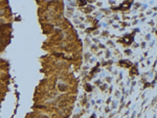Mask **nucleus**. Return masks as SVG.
<instances>
[{"mask_svg":"<svg viewBox=\"0 0 157 118\" xmlns=\"http://www.w3.org/2000/svg\"><path fill=\"white\" fill-rule=\"evenodd\" d=\"M132 41H133V36H131L130 38H129V36H126V37L124 38V39H122V42H124V43L130 44L131 42H132Z\"/></svg>","mask_w":157,"mask_h":118,"instance_id":"f257e3e1","label":"nucleus"}]
</instances>
